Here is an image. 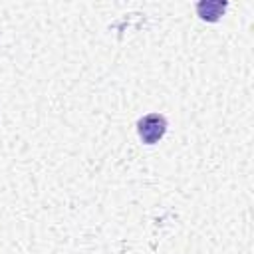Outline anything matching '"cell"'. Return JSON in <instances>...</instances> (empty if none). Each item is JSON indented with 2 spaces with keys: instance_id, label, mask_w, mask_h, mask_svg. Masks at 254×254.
<instances>
[{
  "instance_id": "obj_1",
  "label": "cell",
  "mask_w": 254,
  "mask_h": 254,
  "mask_svg": "<svg viewBox=\"0 0 254 254\" xmlns=\"http://www.w3.org/2000/svg\"><path fill=\"white\" fill-rule=\"evenodd\" d=\"M137 133L145 145H155L167 133V119L161 113H149L137 121Z\"/></svg>"
},
{
  "instance_id": "obj_2",
  "label": "cell",
  "mask_w": 254,
  "mask_h": 254,
  "mask_svg": "<svg viewBox=\"0 0 254 254\" xmlns=\"http://www.w3.org/2000/svg\"><path fill=\"white\" fill-rule=\"evenodd\" d=\"M228 2L226 0H202L196 4V14L204 22H218L220 16L226 12Z\"/></svg>"
}]
</instances>
